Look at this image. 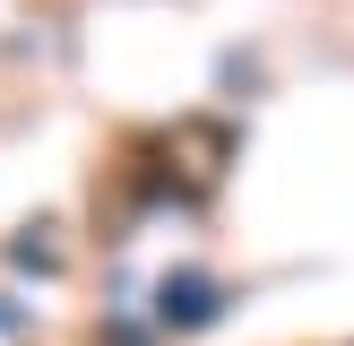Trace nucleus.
<instances>
[{"instance_id":"obj_1","label":"nucleus","mask_w":354,"mask_h":346,"mask_svg":"<svg viewBox=\"0 0 354 346\" xmlns=\"http://www.w3.org/2000/svg\"><path fill=\"white\" fill-rule=\"evenodd\" d=\"M156 156H173V165L156 173V190H173V199H207V190L225 182L234 130H225V121H182L173 138H156Z\"/></svg>"},{"instance_id":"obj_2","label":"nucleus","mask_w":354,"mask_h":346,"mask_svg":"<svg viewBox=\"0 0 354 346\" xmlns=\"http://www.w3.org/2000/svg\"><path fill=\"white\" fill-rule=\"evenodd\" d=\"M156 320L165 329H207L216 320V277H199V268L165 277V286H156Z\"/></svg>"},{"instance_id":"obj_3","label":"nucleus","mask_w":354,"mask_h":346,"mask_svg":"<svg viewBox=\"0 0 354 346\" xmlns=\"http://www.w3.org/2000/svg\"><path fill=\"white\" fill-rule=\"evenodd\" d=\"M0 329H9V303H0Z\"/></svg>"}]
</instances>
